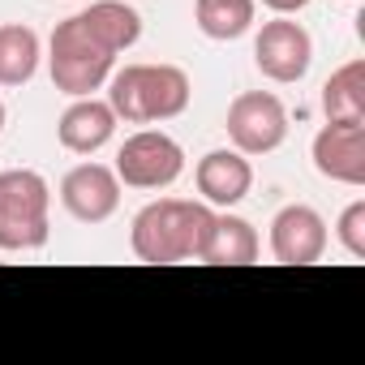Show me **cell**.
<instances>
[{
  "mask_svg": "<svg viewBox=\"0 0 365 365\" xmlns=\"http://www.w3.org/2000/svg\"><path fill=\"white\" fill-rule=\"evenodd\" d=\"M215 224V207L207 202H190V198H155L133 215L129 228V245L138 254V262L150 267H172V262H198L207 250Z\"/></svg>",
  "mask_w": 365,
  "mask_h": 365,
  "instance_id": "6da1fadb",
  "label": "cell"
},
{
  "mask_svg": "<svg viewBox=\"0 0 365 365\" xmlns=\"http://www.w3.org/2000/svg\"><path fill=\"white\" fill-rule=\"evenodd\" d=\"M190 73L180 65H125L108 78V103L116 120L129 125H163L190 108Z\"/></svg>",
  "mask_w": 365,
  "mask_h": 365,
  "instance_id": "7a4b0ae2",
  "label": "cell"
},
{
  "mask_svg": "<svg viewBox=\"0 0 365 365\" xmlns=\"http://www.w3.org/2000/svg\"><path fill=\"white\" fill-rule=\"evenodd\" d=\"M52 190L35 168L0 172V254H31L52 237Z\"/></svg>",
  "mask_w": 365,
  "mask_h": 365,
  "instance_id": "3957f363",
  "label": "cell"
},
{
  "mask_svg": "<svg viewBox=\"0 0 365 365\" xmlns=\"http://www.w3.org/2000/svg\"><path fill=\"white\" fill-rule=\"evenodd\" d=\"M112 65H116V52L103 48V39L82 22V14L65 18L52 39H48V73H52V86L69 99H82V95H95L108 86L112 78Z\"/></svg>",
  "mask_w": 365,
  "mask_h": 365,
  "instance_id": "277c9868",
  "label": "cell"
},
{
  "mask_svg": "<svg viewBox=\"0 0 365 365\" xmlns=\"http://www.w3.org/2000/svg\"><path fill=\"white\" fill-rule=\"evenodd\" d=\"M185 172V150L163 129H138L116 150V176L129 190H168Z\"/></svg>",
  "mask_w": 365,
  "mask_h": 365,
  "instance_id": "5b68a950",
  "label": "cell"
},
{
  "mask_svg": "<svg viewBox=\"0 0 365 365\" xmlns=\"http://www.w3.org/2000/svg\"><path fill=\"white\" fill-rule=\"evenodd\" d=\"M224 129H228V142L241 155H271L288 138V108L271 91H241L228 103Z\"/></svg>",
  "mask_w": 365,
  "mask_h": 365,
  "instance_id": "8992f818",
  "label": "cell"
},
{
  "mask_svg": "<svg viewBox=\"0 0 365 365\" xmlns=\"http://www.w3.org/2000/svg\"><path fill=\"white\" fill-rule=\"evenodd\" d=\"M254 65L262 78L279 82V86H292L309 73L314 65V39L301 22L275 14L271 22H262L258 39H254Z\"/></svg>",
  "mask_w": 365,
  "mask_h": 365,
  "instance_id": "52a82bcc",
  "label": "cell"
},
{
  "mask_svg": "<svg viewBox=\"0 0 365 365\" xmlns=\"http://www.w3.org/2000/svg\"><path fill=\"white\" fill-rule=\"evenodd\" d=\"M309 159L318 168V176L335 180V185H365V125L356 120H327L314 133Z\"/></svg>",
  "mask_w": 365,
  "mask_h": 365,
  "instance_id": "ba28073f",
  "label": "cell"
},
{
  "mask_svg": "<svg viewBox=\"0 0 365 365\" xmlns=\"http://www.w3.org/2000/svg\"><path fill=\"white\" fill-rule=\"evenodd\" d=\"M61 207L78 224H103L120 207V176L108 163H78L61 180Z\"/></svg>",
  "mask_w": 365,
  "mask_h": 365,
  "instance_id": "9c48e42d",
  "label": "cell"
},
{
  "mask_svg": "<svg viewBox=\"0 0 365 365\" xmlns=\"http://www.w3.org/2000/svg\"><path fill=\"white\" fill-rule=\"evenodd\" d=\"M271 254L284 267H314L327 254V220L305 207V202H288L275 211L271 220Z\"/></svg>",
  "mask_w": 365,
  "mask_h": 365,
  "instance_id": "30bf717a",
  "label": "cell"
},
{
  "mask_svg": "<svg viewBox=\"0 0 365 365\" xmlns=\"http://www.w3.org/2000/svg\"><path fill=\"white\" fill-rule=\"evenodd\" d=\"M194 185L202 194L207 207L215 211H232L237 202H245V194L254 190V168H250V155H241L237 146H220V150H207L194 168Z\"/></svg>",
  "mask_w": 365,
  "mask_h": 365,
  "instance_id": "8fae6325",
  "label": "cell"
},
{
  "mask_svg": "<svg viewBox=\"0 0 365 365\" xmlns=\"http://www.w3.org/2000/svg\"><path fill=\"white\" fill-rule=\"evenodd\" d=\"M116 125H120V120H116V112H112L108 99L82 95V99H73V103L61 112L56 138H61V146H65L69 155H95V150H103V146L112 142Z\"/></svg>",
  "mask_w": 365,
  "mask_h": 365,
  "instance_id": "7c38bea8",
  "label": "cell"
},
{
  "mask_svg": "<svg viewBox=\"0 0 365 365\" xmlns=\"http://www.w3.org/2000/svg\"><path fill=\"white\" fill-rule=\"evenodd\" d=\"M258 250H262V241H258L250 220L215 211V224H211V237H207V250H202L198 262H207V267H250V262H258Z\"/></svg>",
  "mask_w": 365,
  "mask_h": 365,
  "instance_id": "4fadbf2b",
  "label": "cell"
},
{
  "mask_svg": "<svg viewBox=\"0 0 365 365\" xmlns=\"http://www.w3.org/2000/svg\"><path fill=\"white\" fill-rule=\"evenodd\" d=\"M254 18H258V0H194V26L215 43H232L250 35Z\"/></svg>",
  "mask_w": 365,
  "mask_h": 365,
  "instance_id": "5bb4252c",
  "label": "cell"
},
{
  "mask_svg": "<svg viewBox=\"0 0 365 365\" xmlns=\"http://www.w3.org/2000/svg\"><path fill=\"white\" fill-rule=\"evenodd\" d=\"M39 56H43V43L31 26L22 22L0 26V86H26L39 73Z\"/></svg>",
  "mask_w": 365,
  "mask_h": 365,
  "instance_id": "9a60e30c",
  "label": "cell"
},
{
  "mask_svg": "<svg viewBox=\"0 0 365 365\" xmlns=\"http://www.w3.org/2000/svg\"><path fill=\"white\" fill-rule=\"evenodd\" d=\"M82 22L103 39V48H112L116 56L129 52L142 39V14L125 0H95L91 9H82Z\"/></svg>",
  "mask_w": 365,
  "mask_h": 365,
  "instance_id": "2e32d148",
  "label": "cell"
},
{
  "mask_svg": "<svg viewBox=\"0 0 365 365\" xmlns=\"http://www.w3.org/2000/svg\"><path fill=\"white\" fill-rule=\"evenodd\" d=\"M322 112L327 120L365 125V61H348L322 82Z\"/></svg>",
  "mask_w": 365,
  "mask_h": 365,
  "instance_id": "e0dca14e",
  "label": "cell"
},
{
  "mask_svg": "<svg viewBox=\"0 0 365 365\" xmlns=\"http://www.w3.org/2000/svg\"><path fill=\"white\" fill-rule=\"evenodd\" d=\"M335 237H339V245H344L348 258H365V198H356V202H348L339 211Z\"/></svg>",
  "mask_w": 365,
  "mask_h": 365,
  "instance_id": "ac0fdd59",
  "label": "cell"
},
{
  "mask_svg": "<svg viewBox=\"0 0 365 365\" xmlns=\"http://www.w3.org/2000/svg\"><path fill=\"white\" fill-rule=\"evenodd\" d=\"M262 5L271 9V14H284V18H292V14H301L309 0H262Z\"/></svg>",
  "mask_w": 365,
  "mask_h": 365,
  "instance_id": "d6986e66",
  "label": "cell"
},
{
  "mask_svg": "<svg viewBox=\"0 0 365 365\" xmlns=\"http://www.w3.org/2000/svg\"><path fill=\"white\" fill-rule=\"evenodd\" d=\"M5 116H9V112H5V99H0V129H5Z\"/></svg>",
  "mask_w": 365,
  "mask_h": 365,
  "instance_id": "ffe728a7",
  "label": "cell"
}]
</instances>
